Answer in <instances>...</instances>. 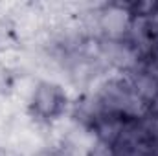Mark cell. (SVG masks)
<instances>
[{"instance_id":"cell-2","label":"cell","mask_w":158,"mask_h":156,"mask_svg":"<svg viewBox=\"0 0 158 156\" xmlns=\"http://www.w3.org/2000/svg\"><path fill=\"white\" fill-rule=\"evenodd\" d=\"M90 92L98 99L103 112L119 116L123 119H140L145 116L149 109L132 90L127 76L110 74L101 79Z\"/></svg>"},{"instance_id":"cell-7","label":"cell","mask_w":158,"mask_h":156,"mask_svg":"<svg viewBox=\"0 0 158 156\" xmlns=\"http://www.w3.org/2000/svg\"><path fill=\"white\" fill-rule=\"evenodd\" d=\"M125 121H127V119H123V117L105 112V114H101V116L94 121V125L90 127V130H92L94 138L116 145V142L119 140V136H121V132H123Z\"/></svg>"},{"instance_id":"cell-8","label":"cell","mask_w":158,"mask_h":156,"mask_svg":"<svg viewBox=\"0 0 158 156\" xmlns=\"http://www.w3.org/2000/svg\"><path fill=\"white\" fill-rule=\"evenodd\" d=\"M85 156H118V153H116V145L114 143H109V142L94 138L92 143L86 147Z\"/></svg>"},{"instance_id":"cell-5","label":"cell","mask_w":158,"mask_h":156,"mask_svg":"<svg viewBox=\"0 0 158 156\" xmlns=\"http://www.w3.org/2000/svg\"><path fill=\"white\" fill-rule=\"evenodd\" d=\"M127 79L132 90L147 107H151L158 99V74L147 64V61H143L136 70L127 74Z\"/></svg>"},{"instance_id":"cell-4","label":"cell","mask_w":158,"mask_h":156,"mask_svg":"<svg viewBox=\"0 0 158 156\" xmlns=\"http://www.w3.org/2000/svg\"><path fill=\"white\" fill-rule=\"evenodd\" d=\"M96 51L105 68L110 74L118 76H127L132 70H136L145 59L127 42V40H107L99 39L96 40Z\"/></svg>"},{"instance_id":"cell-6","label":"cell","mask_w":158,"mask_h":156,"mask_svg":"<svg viewBox=\"0 0 158 156\" xmlns=\"http://www.w3.org/2000/svg\"><path fill=\"white\" fill-rule=\"evenodd\" d=\"M127 42L142 55V59H147L153 51V37L147 26V18L145 15H134L129 33H127Z\"/></svg>"},{"instance_id":"cell-9","label":"cell","mask_w":158,"mask_h":156,"mask_svg":"<svg viewBox=\"0 0 158 156\" xmlns=\"http://www.w3.org/2000/svg\"><path fill=\"white\" fill-rule=\"evenodd\" d=\"M147 18V26H149V31H151V37H153V42L158 39V2L153 6V9L145 15Z\"/></svg>"},{"instance_id":"cell-3","label":"cell","mask_w":158,"mask_h":156,"mask_svg":"<svg viewBox=\"0 0 158 156\" xmlns=\"http://www.w3.org/2000/svg\"><path fill=\"white\" fill-rule=\"evenodd\" d=\"M132 17H134L132 2H101L99 7H98V13H96L99 39H107V40L127 39Z\"/></svg>"},{"instance_id":"cell-1","label":"cell","mask_w":158,"mask_h":156,"mask_svg":"<svg viewBox=\"0 0 158 156\" xmlns=\"http://www.w3.org/2000/svg\"><path fill=\"white\" fill-rule=\"evenodd\" d=\"M74 94L59 81L39 77L33 92L24 107V112L35 123L44 127H53L70 114Z\"/></svg>"}]
</instances>
